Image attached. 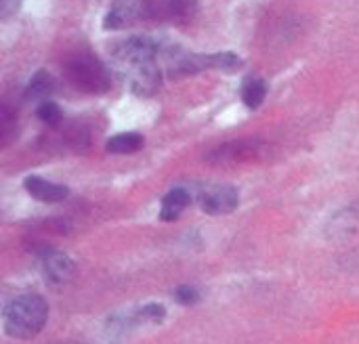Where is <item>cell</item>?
Segmentation results:
<instances>
[{"instance_id": "obj_1", "label": "cell", "mask_w": 359, "mask_h": 344, "mask_svg": "<svg viewBox=\"0 0 359 344\" xmlns=\"http://www.w3.org/2000/svg\"><path fill=\"white\" fill-rule=\"evenodd\" d=\"M46 317H48L46 301L36 294H23L4 307L2 324H4V332L11 338L29 340L42 332Z\"/></svg>"}, {"instance_id": "obj_2", "label": "cell", "mask_w": 359, "mask_h": 344, "mask_svg": "<svg viewBox=\"0 0 359 344\" xmlns=\"http://www.w3.org/2000/svg\"><path fill=\"white\" fill-rule=\"evenodd\" d=\"M63 71H65L67 82L82 92L101 95L111 86V76H109L107 67L90 53L74 55L65 63Z\"/></svg>"}, {"instance_id": "obj_3", "label": "cell", "mask_w": 359, "mask_h": 344, "mask_svg": "<svg viewBox=\"0 0 359 344\" xmlns=\"http://www.w3.org/2000/svg\"><path fill=\"white\" fill-rule=\"evenodd\" d=\"M242 67V59L233 53H185L181 48L168 50V74L183 76V74H198L204 69H221V71H236Z\"/></svg>"}, {"instance_id": "obj_4", "label": "cell", "mask_w": 359, "mask_h": 344, "mask_svg": "<svg viewBox=\"0 0 359 344\" xmlns=\"http://www.w3.org/2000/svg\"><path fill=\"white\" fill-rule=\"evenodd\" d=\"M160 53V46L149 40V38H143V36H135V38H126L122 40L120 44H116L111 48V55L118 63L126 65L130 71L133 69H139L147 63H154L156 57Z\"/></svg>"}, {"instance_id": "obj_5", "label": "cell", "mask_w": 359, "mask_h": 344, "mask_svg": "<svg viewBox=\"0 0 359 344\" xmlns=\"http://www.w3.org/2000/svg\"><path fill=\"white\" fill-rule=\"evenodd\" d=\"M151 2L149 0H114V4L109 6L105 19H103V27L105 29H122L128 25H135L147 17H151Z\"/></svg>"}, {"instance_id": "obj_6", "label": "cell", "mask_w": 359, "mask_h": 344, "mask_svg": "<svg viewBox=\"0 0 359 344\" xmlns=\"http://www.w3.org/2000/svg\"><path fill=\"white\" fill-rule=\"evenodd\" d=\"M267 145L261 141H250V139H242V141H233L227 143L223 147H219L212 156L210 162H219V164H233V162H250L257 158H265L267 156Z\"/></svg>"}, {"instance_id": "obj_7", "label": "cell", "mask_w": 359, "mask_h": 344, "mask_svg": "<svg viewBox=\"0 0 359 344\" xmlns=\"http://www.w3.org/2000/svg\"><path fill=\"white\" fill-rule=\"evenodd\" d=\"M198 204L206 214H229L238 206V191L227 185H212L200 191Z\"/></svg>"}, {"instance_id": "obj_8", "label": "cell", "mask_w": 359, "mask_h": 344, "mask_svg": "<svg viewBox=\"0 0 359 344\" xmlns=\"http://www.w3.org/2000/svg\"><path fill=\"white\" fill-rule=\"evenodd\" d=\"M40 267L48 284H67L76 273L74 261L59 250H46L40 256Z\"/></svg>"}, {"instance_id": "obj_9", "label": "cell", "mask_w": 359, "mask_h": 344, "mask_svg": "<svg viewBox=\"0 0 359 344\" xmlns=\"http://www.w3.org/2000/svg\"><path fill=\"white\" fill-rule=\"evenodd\" d=\"M23 185L34 200L44 202V204H59V202L67 200V195H69V189L65 185L50 183L42 177H27Z\"/></svg>"}, {"instance_id": "obj_10", "label": "cell", "mask_w": 359, "mask_h": 344, "mask_svg": "<svg viewBox=\"0 0 359 344\" xmlns=\"http://www.w3.org/2000/svg\"><path fill=\"white\" fill-rule=\"evenodd\" d=\"M191 204V198L185 189H172L168 191V195L162 200V210H160V219L162 221H177L181 216V212Z\"/></svg>"}, {"instance_id": "obj_11", "label": "cell", "mask_w": 359, "mask_h": 344, "mask_svg": "<svg viewBox=\"0 0 359 344\" xmlns=\"http://www.w3.org/2000/svg\"><path fill=\"white\" fill-rule=\"evenodd\" d=\"M267 97V82L263 78L250 76L242 84V101L248 109H259Z\"/></svg>"}, {"instance_id": "obj_12", "label": "cell", "mask_w": 359, "mask_h": 344, "mask_svg": "<svg viewBox=\"0 0 359 344\" xmlns=\"http://www.w3.org/2000/svg\"><path fill=\"white\" fill-rule=\"evenodd\" d=\"M145 139L139 132H122L116 135L107 141V151L109 153H135L143 147Z\"/></svg>"}, {"instance_id": "obj_13", "label": "cell", "mask_w": 359, "mask_h": 344, "mask_svg": "<svg viewBox=\"0 0 359 344\" xmlns=\"http://www.w3.org/2000/svg\"><path fill=\"white\" fill-rule=\"evenodd\" d=\"M164 13L172 21H185L196 13V0H166Z\"/></svg>"}, {"instance_id": "obj_14", "label": "cell", "mask_w": 359, "mask_h": 344, "mask_svg": "<svg viewBox=\"0 0 359 344\" xmlns=\"http://www.w3.org/2000/svg\"><path fill=\"white\" fill-rule=\"evenodd\" d=\"M53 88H55L53 78H50L46 71H38V74L32 78V82H29L25 95H27V99H44V97L50 95Z\"/></svg>"}, {"instance_id": "obj_15", "label": "cell", "mask_w": 359, "mask_h": 344, "mask_svg": "<svg viewBox=\"0 0 359 344\" xmlns=\"http://www.w3.org/2000/svg\"><path fill=\"white\" fill-rule=\"evenodd\" d=\"M36 116H38V120H40V122H44V124H48V126H57V124L63 120V111H61V107H59L57 103H53V101H44V103H40V105H38V109H36Z\"/></svg>"}, {"instance_id": "obj_16", "label": "cell", "mask_w": 359, "mask_h": 344, "mask_svg": "<svg viewBox=\"0 0 359 344\" xmlns=\"http://www.w3.org/2000/svg\"><path fill=\"white\" fill-rule=\"evenodd\" d=\"M175 298H177V303H179V305L189 307V305H196V303H198L200 294H198L194 288H189V286H181V288L175 292Z\"/></svg>"}, {"instance_id": "obj_17", "label": "cell", "mask_w": 359, "mask_h": 344, "mask_svg": "<svg viewBox=\"0 0 359 344\" xmlns=\"http://www.w3.org/2000/svg\"><path fill=\"white\" fill-rule=\"evenodd\" d=\"M164 315H166V311L162 305H147L139 311V317L151 319V322H160V319H164Z\"/></svg>"}, {"instance_id": "obj_18", "label": "cell", "mask_w": 359, "mask_h": 344, "mask_svg": "<svg viewBox=\"0 0 359 344\" xmlns=\"http://www.w3.org/2000/svg\"><path fill=\"white\" fill-rule=\"evenodd\" d=\"M21 6V0H0V17L6 19L13 13H17V8Z\"/></svg>"}]
</instances>
